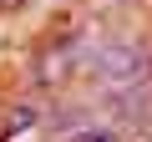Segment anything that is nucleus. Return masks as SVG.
Here are the masks:
<instances>
[{
    "instance_id": "obj_1",
    "label": "nucleus",
    "mask_w": 152,
    "mask_h": 142,
    "mask_svg": "<svg viewBox=\"0 0 152 142\" xmlns=\"http://www.w3.org/2000/svg\"><path fill=\"white\" fill-rule=\"evenodd\" d=\"M91 71H96V81H102L107 91H132V86L147 81V61H142V51H132V46H102V51L91 56Z\"/></svg>"
}]
</instances>
